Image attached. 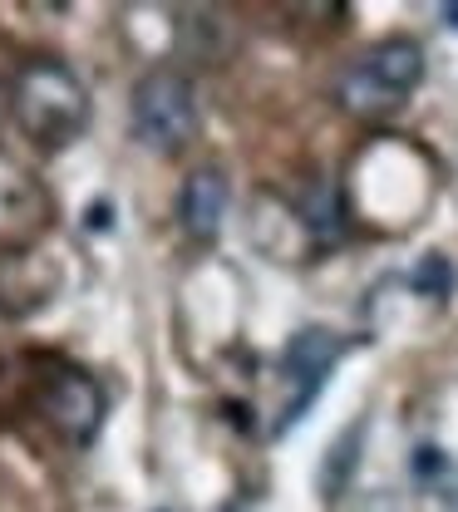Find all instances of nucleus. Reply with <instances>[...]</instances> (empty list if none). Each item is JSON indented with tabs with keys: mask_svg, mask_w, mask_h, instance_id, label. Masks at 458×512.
<instances>
[{
	"mask_svg": "<svg viewBox=\"0 0 458 512\" xmlns=\"http://www.w3.org/2000/svg\"><path fill=\"white\" fill-rule=\"evenodd\" d=\"M197 124H202V114H197V84L183 69L153 64V69L138 74V84H133V94H129V128L148 153L178 158L197 138Z\"/></svg>",
	"mask_w": 458,
	"mask_h": 512,
	"instance_id": "obj_3",
	"label": "nucleus"
},
{
	"mask_svg": "<svg viewBox=\"0 0 458 512\" xmlns=\"http://www.w3.org/2000/svg\"><path fill=\"white\" fill-rule=\"evenodd\" d=\"M55 222V197L50 188L0 153V252H40V237Z\"/></svg>",
	"mask_w": 458,
	"mask_h": 512,
	"instance_id": "obj_6",
	"label": "nucleus"
},
{
	"mask_svg": "<svg viewBox=\"0 0 458 512\" xmlns=\"http://www.w3.org/2000/svg\"><path fill=\"white\" fill-rule=\"evenodd\" d=\"M5 109L15 128L40 148V153H65L84 138L89 128V84L55 55H30L10 74V89H5Z\"/></svg>",
	"mask_w": 458,
	"mask_h": 512,
	"instance_id": "obj_1",
	"label": "nucleus"
},
{
	"mask_svg": "<svg viewBox=\"0 0 458 512\" xmlns=\"http://www.w3.org/2000/svg\"><path fill=\"white\" fill-rule=\"evenodd\" d=\"M55 291H60V266L40 261V252H0V316H35L50 306Z\"/></svg>",
	"mask_w": 458,
	"mask_h": 512,
	"instance_id": "obj_8",
	"label": "nucleus"
},
{
	"mask_svg": "<svg viewBox=\"0 0 458 512\" xmlns=\"http://www.w3.org/2000/svg\"><path fill=\"white\" fill-rule=\"evenodd\" d=\"M227 202H232V183L217 163H202L183 178L178 188V227L193 247H212L222 237V222H227Z\"/></svg>",
	"mask_w": 458,
	"mask_h": 512,
	"instance_id": "obj_7",
	"label": "nucleus"
},
{
	"mask_svg": "<svg viewBox=\"0 0 458 512\" xmlns=\"http://www.w3.org/2000/svg\"><path fill=\"white\" fill-rule=\"evenodd\" d=\"M439 15H444V20H449V25L458 30V5H439Z\"/></svg>",
	"mask_w": 458,
	"mask_h": 512,
	"instance_id": "obj_10",
	"label": "nucleus"
},
{
	"mask_svg": "<svg viewBox=\"0 0 458 512\" xmlns=\"http://www.w3.org/2000/svg\"><path fill=\"white\" fill-rule=\"evenodd\" d=\"M449 281H454V276H449V261H444V256H424L419 271H414V286H419L429 301H444V296H449Z\"/></svg>",
	"mask_w": 458,
	"mask_h": 512,
	"instance_id": "obj_9",
	"label": "nucleus"
},
{
	"mask_svg": "<svg viewBox=\"0 0 458 512\" xmlns=\"http://www.w3.org/2000/svg\"><path fill=\"white\" fill-rule=\"evenodd\" d=\"M424 84V45L409 35L375 40L335 79V104L350 119H390L394 109L409 104V94Z\"/></svg>",
	"mask_w": 458,
	"mask_h": 512,
	"instance_id": "obj_2",
	"label": "nucleus"
},
{
	"mask_svg": "<svg viewBox=\"0 0 458 512\" xmlns=\"http://www.w3.org/2000/svg\"><path fill=\"white\" fill-rule=\"evenodd\" d=\"M40 414H45V424L65 439V444L84 448L99 439V429H104V414H109V394H104V384L94 380L89 370H79V365H55L45 384H40Z\"/></svg>",
	"mask_w": 458,
	"mask_h": 512,
	"instance_id": "obj_5",
	"label": "nucleus"
},
{
	"mask_svg": "<svg viewBox=\"0 0 458 512\" xmlns=\"http://www.w3.org/2000/svg\"><path fill=\"white\" fill-rule=\"evenodd\" d=\"M345 355V340L335 330H321V325H306L286 340L281 350V365H276V384H281V404H276V434L296 429L306 419V409L321 399L330 370L340 365Z\"/></svg>",
	"mask_w": 458,
	"mask_h": 512,
	"instance_id": "obj_4",
	"label": "nucleus"
}]
</instances>
